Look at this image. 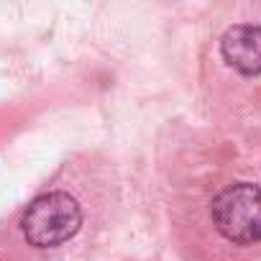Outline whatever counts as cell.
Masks as SVG:
<instances>
[{
  "instance_id": "cell-3",
  "label": "cell",
  "mask_w": 261,
  "mask_h": 261,
  "mask_svg": "<svg viewBox=\"0 0 261 261\" xmlns=\"http://www.w3.org/2000/svg\"><path fill=\"white\" fill-rule=\"evenodd\" d=\"M223 59L241 74H261V26H233L220 41Z\"/></svg>"
},
{
  "instance_id": "cell-1",
  "label": "cell",
  "mask_w": 261,
  "mask_h": 261,
  "mask_svg": "<svg viewBox=\"0 0 261 261\" xmlns=\"http://www.w3.org/2000/svg\"><path fill=\"white\" fill-rule=\"evenodd\" d=\"M82 225V210L67 192H46L29 202L21 230L34 248H54L69 241Z\"/></svg>"
},
{
  "instance_id": "cell-2",
  "label": "cell",
  "mask_w": 261,
  "mask_h": 261,
  "mask_svg": "<svg viewBox=\"0 0 261 261\" xmlns=\"http://www.w3.org/2000/svg\"><path fill=\"white\" fill-rule=\"evenodd\" d=\"M213 223L233 243L261 241V187L253 182H236L213 200Z\"/></svg>"
}]
</instances>
